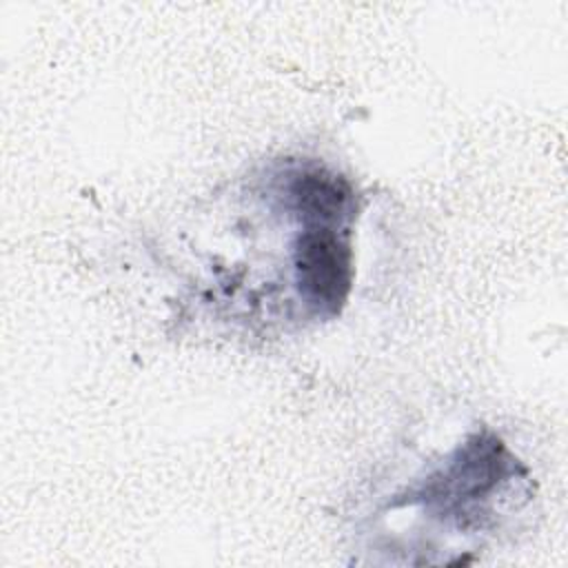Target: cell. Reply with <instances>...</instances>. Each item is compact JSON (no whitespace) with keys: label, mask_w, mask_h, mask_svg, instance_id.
Returning a JSON list of instances; mask_svg holds the SVG:
<instances>
[{"label":"cell","mask_w":568,"mask_h":568,"mask_svg":"<svg viewBox=\"0 0 568 568\" xmlns=\"http://www.w3.org/2000/svg\"><path fill=\"white\" fill-rule=\"evenodd\" d=\"M295 277L302 295L335 315L353 284V253L331 226H308L295 242Z\"/></svg>","instance_id":"cell-1"},{"label":"cell","mask_w":568,"mask_h":568,"mask_svg":"<svg viewBox=\"0 0 568 568\" xmlns=\"http://www.w3.org/2000/svg\"><path fill=\"white\" fill-rule=\"evenodd\" d=\"M288 193L295 209L304 220L313 222V226H328L331 222H337L351 209L353 200L348 182L326 171H304L295 175L288 184Z\"/></svg>","instance_id":"cell-2"}]
</instances>
